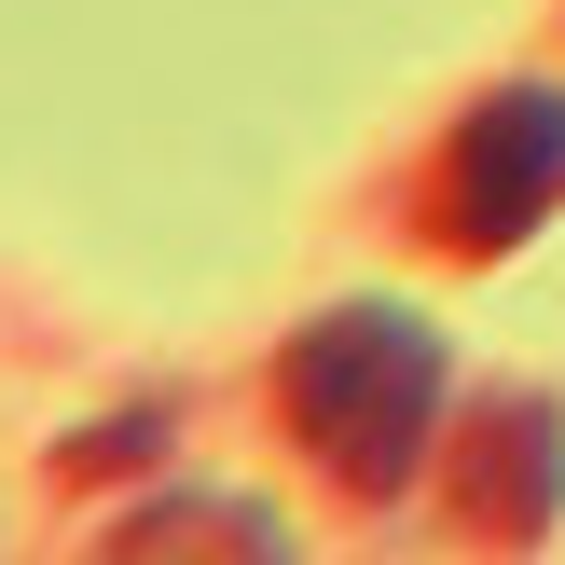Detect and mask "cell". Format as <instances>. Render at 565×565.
Returning a JSON list of instances; mask_svg holds the SVG:
<instances>
[{"mask_svg": "<svg viewBox=\"0 0 565 565\" xmlns=\"http://www.w3.org/2000/svg\"><path fill=\"white\" fill-rule=\"evenodd\" d=\"M276 414H290V441L318 456L331 497L386 511L428 469V428H441V331L414 303H331L276 359Z\"/></svg>", "mask_w": 565, "mask_h": 565, "instance_id": "obj_1", "label": "cell"}, {"mask_svg": "<svg viewBox=\"0 0 565 565\" xmlns=\"http://www.w3.org/2000/svg\"><path fill=\"white\" fill-rule=\"evenodd\" d=\"M152 456H166V401H138V414H97V428H83L55 469H70V483H110V469H152Z\"/></svg>", "mask_w": 565, "mask_h": 565, "instance_id": "obj_5", "label": "cell"}, {"mask_svg": "<svg viewBox=\"0 0 565 565\" xmlns=\"http://www.w3.org/2000/svg\"><path fill=\"white\" fill-rule=\"evenodd\" d=\"M552 511H565V414L539 386L469 401V428H456V524L497 539V552H524V539H552Z\"/></svg>", "mask_w": 565, "mask_h": 565, "instance_id": "obj_3", "label": "cell"}, {"mask_svg": "<svg viewBox=\"0 0 565 565\" xmlns=\"http://www.w3.org/2000/svg\"><path fill=\"white\" fill-rule=\"evenodd\" d=\"M552 207H565V83H497V97H469L456 138H441V166H428V235L456 248V263H497V248H524Z\"/></svg>", "mask_w": 565, "mask_h": 565, "instance_id": "obj_2", "label": "cell"}, {"mask_svg": "<svg viewBox=\"0 0 565 565\" xmlns=\"http://www.w3.org/2000/svg\"><path fill=\"white\" fill-rule=\"evenodd\" d=\"M125 565H166V552H276V511L263 497H166V511H125Z\"/></svg>", "mask_w": 565, "mask_h": 565, "instance_id": "obj_4", "label": "cell"}]
</instances>
